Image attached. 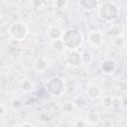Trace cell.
<instances>
[{
  "label": "cell",
  "instance_id": "cell-1",
  "mask_svg": "<svg viewBox=\"0 0 127 127\" xmlns=\"http://www.w3.org/2000/svg\"><path fill=\"white\" fill-rule=\"evenodd\" d=\"M62 41L66 50H78L82 45L83 36L76 29H67L64 31Z\"/></svg>",
  "mask_w": 127,
  "mask_h": 127
},
{
  "label": "cell",
  "instance_id": "cell-2",
  "mask_svg": "<svg viewBox=\"0 0 127 127\" xmlns=\"http://www.w3.org/2000/svg\"><path fill=\"white\" fill-rule=\"evenodd\" d=\"M97 13L101 20L111 23L115 21L119 16V9L113 2L105 1L99 5L97 8Z\"/></svg>",
  "mask_w": 127,
  "mask_h": 127
},
{
  "label": "cell",
  "instance_id": "cell-3",
  "mask_svg": "<svg viewBox=\"0 0 127 127\" xmlns=\"http://www.w3.org/2000/svg\"><path fill=\"white\" fill-rule=\"evenodd\" d=\"M29 34V28L27 24L23 21L13 22L8 28V35L10 38L16 42L24 41Z\"/></svg>",
  "mask_w": 127,
  "mask_h": 127
},
{
  "label": "cell",
  "instance_id": "cell-4",
  "mask_svg": "<svg viewBox=\"0 0 127 127\" xmlns=\"http://www.w3.org/2000/svg\"><path fill=\"white\" fill-rule=\"evenodd\" d=\"M46 89L49 94L53 96H61L65 91V81L58 75L50 76L46 81Z\"/></svg>",
  "mask_w": 127,
  "mask_h": 127
},
{
  "label": "cell",
  "instance_id": "cell-5",
  "mask_svg": "<svg viewBox=\"0 0 127 127\" xmlns=\"http://www.w3.org/2000/svg\"><path fill=\"white\" fill-rule=\"evenodd\" d=\"M64 61L71 67H78L82 64L81 53L77 50H66L64 52Z\"/></svg>",
  "mask_w": 127,
  "mask_h": 127
},
{
  "label": "cell",
  "instance_id": "cell-6",
  "mask_svg": "<svg viewBox=\"0 0 127 127\" xmlns=\"http://www.w3.org/2000/svg\"><path fill=\"white\" fill-rule=\"evenodd\" d=\"M87 42L92 47H100L103 45L104 42V36L103 34L98 30L90 31L87 34Z\"/></svg>",
  "mask_w": 127,
  "mask_h": 127
},
{
  "label": "cell",
  "instance_id": "cell-7",
  "mask_svg": "<svg viewBox=\"0 0 127 127\" xmlns=\"http://www.w3.org/2000/svg\"><path fill=\"white\" fill-rule=\"evenodd\" d=\"M99 66H100V70L104 74H106V75L113 74L115 72V70H116V67H117L116 63L113 60H111V59H105V60H103L100 63V65Z\"/></svg>",
  "mask_w": 127,
  "mask_h": 127
},
{
  "label": "cell",
  "instance_id": "cell-8",
  "mask_svg": "<svg viewBox=\"0 0 127 127\" xmlns=\"http://www.w3.org/2000/svg\"><path fill=\"white\" fill-rule=\"evenodd\" d=\"M86 96L91 100H96L101 97L102 90L101 88L96 84H89L86 87Z\"/></svg>",
  "mask_w": 127,
  "mask_h": 127
},
{
  "label": "cell",
  "instance_id": "cell-9",
  "mask_svg": "<svg viewBox=\"0 0 127 127\" xmlns=\"http://www.w3.org/2000/svg\"><path fill=\"white\" fill-rule=\"evenodd\" d=\"M37 58H35L34 54H32V50H26L21 57V63L23 65L25 66H29V67H33L35 61Z\"/></svg>",
  "mask_w": 127,
  "mask_h": 127
},
{
  "label": "cell",
  "instance_id": "cell-10",
  "mask_svg": "<svg viewBox=\"0 0 127 127\" xmlns=\"http://www.w3.org/2000/svg\"><path fill=\"white\" fill-rule=\"evenodd\" d=\"M63 34H64L63 29L58 25H53L48 30V37L51 41H56V40L62 39Z\"/></svg>",
  "mask_w": 127,
  "mask_h": 127
},
{
  "label": "cell",
  "instance_id": "cell-11",
  "mask_svg": "<svg viewBox=\"0 0 127 127\" xmlns=\"http://www.w3.org/2000/svg\"><path fill=\"white\" fill-rule=\"evenodd\" d=\"M49 67V61L48 59L41 57V58H37L34 64L33 68L37 71V72H45Z\"/></svg>",
  "mask_w": 127,
  "mask_h": 127
},
{
  "label": "cell",
  "instance_id": "cell-12",
  "mask_svg": "<svg viewBox=\"0 0 127 127\" xmlns=\"http://www.w3.org/2000/svg\"><path fill=\"white\" fill-rule=\"evenodd\" d=\"M85 121H86L87 124L90 125V126L98 125L99 122H100V116H99V113H98L97 111H95V110H89V111L86 113Z\"/></svg>",
  "mask_w": 127,
  "mask_h": 127
},
{
  "label": "cell",
  "instance_id": "cell-13",
  "mask_svg": "<svg viewBox=\"0 0 127 127\" xmlns=\"http://www.w3.org/2000/svg\"><path fill=\"white\" fill-rule=\"evenodd\" d=\"M112 46L116 49H125L127 47V39L126 37L121 34L117 37H114L112 38Z\"/></svg>",
  "mask_w": 127,
  "mask_h": 127
},
{
  "label": "cell",
  "instance_id": "cell-14",
  "mask_svg": "<svg viewBox=\"0 0 127 127\" xmlns=\"http://www.w3.org/2000/svg\"><path fill=\"white\" fill-rule=\"evenodd\" d=\"M99 0H78L79 6L85 11H92L97 8Z\"/></svg>",
  "mask_w": 127,
  "mask_h": 127
},
{
  "label": "cell",
  "instance_id": "cell-15",
  "mask_svg": "<svg viewBox=\"0 0 127 127\" xmlns=\"http://www.w3.org/2000/svg\"><path fill=\"white\" fill-rule=\"evenodd\" d=\"M75 109H76V107H75V104L73 101H65L61 106V111L65 115L72 114Z\"/></svg>",
  "mask_w": 127,
  "mask_h": 127
},
{
  "label": "cell",
  "instance_id": "cell-16",
  "mask_svg": "<svg viewBox=\"0 0 127 127\" xmlns=\"http://www.w3.org/2000/svg\"><path fill=\"white\" fill-rule=\"evenodd\" d=\"M19 87H20V89L23 92L28 93V92L33 91V89H34V83H33V81L31 79H24V80L21 81Z\"/></svg>",
  "mask_w": 127,
  "mask_h": 127
},
{
  "label": "cell",
  "instance_id": "cell-17",
  "mask_svg": "<svg viewBox=\"0 0 127 127\" xmlns=\"http://www.w3.org/2000/svg\"><path fill=\"white\" fill-rule=\"evenodd\" d=\"M52 48H53V50H54L55 52L60 53V54L64 53V52L66 51V49H65V47H64V43H63V41H62V39L56 40V41H52Z\"/></svg>",
  "mask_w": 127,
  "mask_h": 127
},
{
  "label": "cell",
  "instance_id": "cell-18",
  "mask_svg": "<svg viewBox=\"0 0 127 127\" xmlns=\"http://www.w3.org/2000/svg\"><path fill=\"white\" fill-rule=\"evenodd\" d=\"M73 102H74V104H75L76 109H80V110L85 109V108L87 107V105H88L87 99H86L85 97H83V96H77V97L73 100Z\"/></svg>",
  "mask_w": 127,
  "mask_h": 127
},
{
  "label": "cell",
  "instance_id": "cell-19",
  "mask_svg": "<svg viewBox=\"0 0 127 127\" xmlns=\"http://www.w3.org/2000/svg\"><path fill=\"white\" fill-rule=\"evenodd\" d=\"M106 34H107V36H109L111 38H114V37H117V36L122 34V29L117 25H113L107 30Z\"/></svg>",
  "mask_w": 127,
  "mask_h": 127
},
{
  "label": "cell",
  "instance_id": "cell-20",
  "mask_svg": "<svg viewBox=\"0 0 127 127\" xmlns=\"http://www.w3.org/2000/svg\"><path fill=\"white\" fill-rule=\"evenodd\" d=\"M81 59H82V64H90L91 62L93 61V56L89 51H82L81 52Z\"/></svg>",
  "mask_w": 127,
  "mask_h": 127
},
{
  "label": "cell",
  "instance_id": "cell-21",
  "mask_svg": "<svg viewBox=\"0 0 127 127\" xmlns=\"http://www.w3.org/2000/svg\"><path fill=\"white\" fill-rule=\"evenodd\" d=\"M123 107L122 98L121 96H112V108L113 109H120Z\"/></svg>",
  "mask_w": 127,
  "mask_h": 127
},
{
  "label": "cell",
  "instance_id": "cell-22",
  "mask_svg": "<svg viewBox=\"0 0 127 127\" xmlns=\"http://www.w3.org/2000/svg\"><path fill=\"white\" fill-rule=\"evenodd\" d=\"M102 107L106 110L112 108V96H105L102 99Z\"/></svg>",
  "mask_w": 127,
  "mask_h": 127
},
{
  "label": "cell",
  "instance_id": "cell-23",
  "mask_svg": "<svg viewBox=\"0 0 127 127\" xmlns=\"http://www.w3.org/2000/svg\"><path fill=\"white\" fill-rule=\"evenodd\" d=\"M55 5L59 9H64L66 6V0H56Z\"/></svg>",
  "mask_w": 127,
  "mask_h": 127
},
{
  "label": "cell",
  "instance_id": "cell-24",
  "mask_svg": "<svg viewBox=\"0 0 127 127\" xmlns=\"http://www.w3.org/2000/svg\"><path fill=\"white\" fill-rule=\"evenodd\" d=\"M73 125L75 127H83V126H86L88 124L85 121V119H76V121L73 123Z\"/></svg>",
  "mask_w": 127,
  "mask_h": 127
},
{
  "label": "cell",
  "instance_id": "cell-25",
  "mask_svg": "<svg viewBox=\"0 0 127 127\" xmlns=\"http://www.w3.org/2000/svg\"><path fill=\"white\" fill-rule=\"evenodd\" d=\"M8 109V107L6 106V104L4 103V102H1V118H3L4 117V115H5V112H6V110Z\"/></svg>",
  "mask_w": 127,
  "mask_h": 127
},
{
  "label": "cell",
  "instance_id": "cell-26",
  "mask_svg": "<svg viewBox=\"0 0 127 127\" xmlns=\"http://www.w3.org/2000/svg\"><path fill=\"white\" fill-rule=\"evenodd\" d=\"M18 126H20V127H22V126H29V127H32V126H34V124L33 123H31V122H27V121H24V122H21V123H19L18 124Z\"/></svg>",
  "mask_w": 127,
  "mask_h": 127
},
{
  "label": "cell",
  "instance_id": "cell-27",
  "mask_svg": "<svg viewBox=\"0 0 127 127\" xmlns=\"http://www.w3.org/2000/svg\"><path fill=\"white\" fill-rule=\"evenodd\" d=\"M121 98H122V104H123V107H127V95H122Z\"/></svg>",
  "mask_w": 127,
  "mask_h": 127
},
{
  "label": "cell",
  "instance_id": "cell-28",
  "mask_svg": "<svg viewBox=\"0 0 127 127\" xmlns=\"http://www.w3.org/2000/svg\"><path fill=\"white\" fill-rule=\"evenodd\" d=\"M125 18L127 19V11H126V13H125Z\"/></svg>",
  "mask_w": 127,
  "mask_h": 127
}]
</instances>
